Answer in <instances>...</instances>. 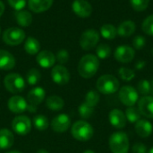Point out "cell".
I'll list each match as a JSON object with an SVG mask.
<instances>
[{
	"label": "cell",
	"mask_w": 153,
	"mask_h": 153,
	"mask_svg": "<svg viewBox=\"0 0 153 153\" xmlns=\"http://www.w3.org/2000/svg\"><path fill=\"white\" fill-rule=\"evenodd\" d=\"M71 126V119L69 115L65 114H61L56 116L51 122V127L56 133H65Z\"/></svg>",
	"instance_id": "obj_12"
},
{
	"label": "cell",
	"mask_w": 153,
	"mask_h": 153,
	"mask_svg": "<svg viewBox=\"0 0 153 153\" xmlns=\"http://www.w3.org/2000/svg\"><path fill=\"white\" fill-rule=\"evenodd\" d=\"M12 128L19 135H26L30 132L31 122L26 115H18L12 121Z\"/></svg>",
	"instance_id": "obj_9"
},
{
	"label": "cell",
	"mask_w": 153,
	"mask_h": 153,
	"mask_svg": "<svg viewBox=\"0 0 153 153\" xmlns=\"http://www.w3.org/2000/svg\"><path fill=\"white\" fill-rule=\"evenodd\" d=\"M138 110L141 115L149 119H153V96H146L140 98L137 102Z\"/></svg>",
	"instance_id": "obj_13"
},
{
	"label": "cell",
	"mask_w": 153,
	"mask_h": 153,
	"mask_svg": "<svg viewBox=\"0 0 153 153\" xmlns=\"http://www.w3.org/2000/svg\"><path fill=\"white\" fill-rule=\"evenodd\" d=\"M144 66H145V62H144L143 60H140V61H138V62L136 63L135 68H136L137 69H143L144 68Z\"/></svg>",
	"instance_id": "obj_42"
},
{
	"label": "cell",
	"mask_w": 153,
	"mask_h": 153,
	"mask_svg": "<svg viewBox=\"0 0 153 153\" xmlns=\"http://www.w3.org/2000/svg\"><path fill=\"white\" fill-rule=\"evenodd\" d=\"M51 78L56 84L64 86L69 82L70 73L65 66L56 65L51 70Z\"/></svg>",
	"instance_id": "obj_11"
},
{
	"label": "cell",
	"mask_w": 153,
	"mask_h": 153,
	"mask_svg": "<svg viewBox=\"0 0 153 153\" xmlns=\"http://www.w3.org/2000/svg\"><path fill=\"white\" fill-rule=\"evenodd\" d=\"M72 8L74 14L82 18L89 17L92 13L91 5L86 0H74Z\"/></svg>",
	"instance_id": "obj_15"
},
{
	"label": "cell",
	"mask_w": 153,
	"mask_h": 153,
	"mask_svg": "<svg viewBox=\"0 0 153 153\" xmlns=\"http://www.w3.org/2000/svg\"><path fill=\"white\" fill-rule=\"evenodd\" d=\"M7 106L12 113L21 114L27 110L28 104L23 97L20 96H13L8 100Z\"/></svg>",
	"instance_id": "obj_16"
},
{
	"label": "cell",
	"mask_w": 153,
	"mask_h": 153,
	"mask_svg": "<svg viewBox=\"0 0 153 153\" xmlns=\"http://www.w3.org/2000/svg\"><path fill=\"white\" fill-rule=\"evenodd\" d=\"M146 43V40L143 36L142 35H137L134 38L133 40V46L134 47V49L136 50H141L145 46Z\"/></svg>",
	"instance_id": "obj_39"
},
{
	"label": "cell",
	"mask_w": 153,
	"mask_h": 153,
	"mask_svg": "<svg viewBox=\"0 0 153 153\" xmlns=\"http://www.w3.org/2000/svg\"><path fill=\"white\" fill-rule=\"evenodd\" d=\"M100 68V60L93 54L84 55L78 63V73L83 78H91L95 76Z\"/></svg>",
	"instance_id": "obj_1"
},
{
	"label": "cell",
	"mask_w": 153,
	"mask_h": 153,
	"mask_svg": "<svg viewBox=\"0 0 153 153\" xmlns=\"http://www.w3.org/2000/svg\"><path fill=\"white\" fill-rule=\"evenodd\" d=\"M4 85L7 91L12 94H18L25 87V81L23 78L18 73H10L4 77Z\"/></svg>",
	"instance_id": "obj_5"
},
{
	"label": "cell",
	"mask_w": 153,
	"mask_h": 153,
	"mask_svg": "<svg viewBox=\"0 0 153 153\" xmlns=\"http://www.w3.org/2000/svg\"><path fill=\"white\" fill-rule=\"evenodd\" d=\"M148 153H153V147L151 149V150H150V151H148Z\"/></svg>",
	"instance_id": "obj_49"
},
{
	"label": "cell",
	"mask_w": 153,
	"mask_h": 153,
	"mask_svg": "<svg viewBox=\"0 0 153 153\" xmlns=\"http://www.w3.org/2000/svg\"><path fill=\"white\" fill-rule=\"evenodd\" d=\"M33 124H34V127L39 132L46 131L49 126V123H48V118L42 115H36L33 118Z\"/></svg>",
	"instance_id": "obj_28"
},
{
	"label": "cell",
	"mask_w": 153,
	"mask_h": 153,
	"mask_svg": "<svg viewBox=\"0 0 153 153\" xmlns=\"http://www.w3.org/2000/svg\"><path fill=\"white\" fill-rule=\"evenodd\" d=\"M0 33H1V28H0Z\"/></svg>",
	"instance_id": "obj_50"
},
{
	"label": "cell",
	"mask_w": 153,
	"mask_h": 153,
	"mask_svg": "<svg viewBox=\"0 0 153 153\" xmlns=\"http://www.w3.org/2000/svg\"><path fill=\"white\" fill-rule=\"evenodd\" d=\"M45 95L46 92L42 87H37L32 88L27 95V100L29 102V105L37 106L38 105L41 104L45 98Z\"/></svg>",
	"instance_id": "obj_19"
},
{
	"label": "cell",
	"mask_w": 153,
	"mask_h": 153,
	"mask_svg": "<svg viewBox=\"0 0 153 153\" xmlns=\"http://www.w3.org/2000/svg\"><path fill=\"white\" fill-rule=\"evenodd\" d=\"M132 7L137 11V12H142L144 11L150 3V0H130Z\"/></svg>",
	"instance_id": "obj_37"
},
{
	"label": "cell",
	"mask_w": 153,
	"mask_h": 153,
	"mask_svg": "<svg viewBox=\"0 0 153 153\" xmlns=\"http://www.w3.org/2000/svg\"><path fill=\"white\" fill-rule=\"evenodd\" d=\"M46 105H47V107L52 111H60L63 109L65 106V101L63 100L62 97L53 95L47 98Z\"/></svg>",
	"instance_id": "obj_25"
},
{
	"label": "cell",
	"mask_w": 153,
	"mask_h": 153,
	"mask_svg": "<svg viewBox=\"0 0 153 153\" xmlns=\"http://www.w3.org/2000/svg\"><path fill=\"white\" fill-rule=\"evenodd\" d=\"M99 41V32L94 29H89L82 33L80 37V46L84 50H90L97 46Z\"/></svg>",
	"instance_id": "obj_8"
},
{
	"label": "cell",
	"mask_w": 153,
	"mask_h": 153,
	"mask_svg": "<svg viewBox=\"0 0 153 153\" xmlns=\"http://www.w3.org/2000/svg\"><path fill=\"white\" fill-rule=\"evenodd\" d=\"M108 145L112 153H128L130 148L128 136L123 132L112 133L108 140Z\"/></svg>",
	"instance_id": "obj_3"
},
{
	"label": "cell",
	"mask_w": 153,
	"mask_h": 153,
	"mask_svg": "<svg viewBox=\"0 0 153 153\" xmlns=\"http://www.w3.org/2000/svg\"><path fill=\"white\" fill-rule=\"evenodd\" d=\"M126 120H128L132 124H136L140 119H141V114L138 110V108L134 106L128 107L126 110Z\"/></svg>",
	"instance_id": "obj_29"
},
{
	"label": "cell",
	"mask_w": 153,
	"mask_h": 153,
	"mask_svg": "<svg viewBox=\"0 0 153 153\" xmlns=\"http://www.w3.org/2000/svg\"><path fill=\"white\" fill-rule=\"evenodd\" d=\"M6 153H21L20 151H9V152H6Z\"/></svg>",
	"instance_id": "obj_48"
},
{
	"label": "cell",
	"mask_w": 153,
	"mask_h": 153,
	"mask_svg": "<svg viewBox=\"0 0 153 153\" xmlns=\"http://www.w3.org/2000/svg\"><path fill=\"white\" fill-rule=\"evenodd\" d=\"M25 39V32L18 27H11L6 29L3 33V41L10 46L21 44Z\"/></svg>",
	"instance_id": "obj_7"
},
{
	"label": "cell",
	"mask_w": 153,
	"mask_h": 153,
	"mask_svg": "<svg viewBox=\"0 0 153 153\" xmlns=\"http://www.w3.org/2000/svg\"><path fill=\"white\" fill-rule=\"evenodd\" d=\"M71 133L75 140L80 142H87L92 138L94 130L89 123L83 120H80L73 124Z\"/></svg>",
	"instance_id": "obj_4"
},
{
	"label": "cell",
	"mask_w": 153,
	"mask_h": 153,
	"mask_svg": "<svg viewBox=\"0 0 153 153\" xmlns=\"http://www.w3.org/2000/svg\"><path fill=\"white\" fill-rule=\"evenodd\" d=\"M36 153H48V151H46V150H44V149H40V150H39Z\"/></svg>",
	"instance_id": "obj_45"
},
{
	"label": "cell",
	"mask_w": 153,
	"mask_h": 153,
	"mask_svg": "<svg viewBox=\"0 0 153 153\" xmlns=\"http://www.w3.org/2000/svg\"><path fill=\"white\" fill-rule=\"evenodd\" d=\"M87 105H89L91 107H95L99 102H100V94L95 90L89 91L85 96V101Z\"/></svg>",
	"instance_id": "obj_32"
},
{
	"label": "cell",
	"mask_w": 153,
	"mask_h": 153,
	"mask_svg": "<svg viewBox=\"0 0 153 153\" xmlns=\"http://www.w3.org/2000/svg\"><path fill=\"white\" fill-rule=\"evenodd\" d=\"M28 5L32 12L39 14L48 10L53 5V0H29Z\"/></svg>",
	"instance_id": "obj_20"
},
{
	"label": "cell",
	"mask_w": 153,
	"mask_h": 153,
	"mask_svg": "<svg viewBox=\"0 0 153 153\" xmlns=\"http://www.w3.org/2000/svg\"><path fill=\"white\" fill-rule=\"evenodd\" d=\"M24 50L28 54L35 55V54L39 53V51L40 50V43L39 42V41L37 39H35L33 37H29L25 41Z\"/></svg>",
	"instance_id": "obj_26"
},
{
	"label": "cell",
	"mask_w": 153,
	"mask_h": 153,
	"mask_svg": "<svg viewBox=\"0 0 153 153\" xmlns=\"http://www.w3.org/2000/svg\"><path fill=\"white\" fill-rule=\"evenodd\" d=\"M118 97L120 102L128 107L134 106L139 100L138 91L132 86H124L119 88Z\"/></svg>",
	"instance_id": "obj_6"
},
{
	"label": "cell",
	"mask_w": 153,
	"mask_h": 153,
	"mask_svg": "<svg viewBox=\"0 0 153 153\" xmlns=\"http://www.w3.org/2000/svg\"><path fill=\"white\" fill-rule=\"evenodd\" d=\"M108 120L110 124L116 129H123L126 125V117L124 112L120 109H112L108 114Z\"/></svg>",
	"instance_id": "obj_14"
},
{
	"label": "cell",
	"mask_w": 153,
	"mask_h": 153,
	"mask_svg": "<svg viewBox=\"0 0 153 153\" xmlns=\"http://www.w3.org/2000/svg\"><path fill=\"white\" fill-rule=\"evenodd\" d=\"M137 91L143 96L151 94V82L147 79H142L137 84Z\"/></svg>",
	"instance_id": "obj_35"
},
{
	"label": "cell",
	"mask_w": 153,
	"mask_h": 153,
	"mask_svg": "<svg viewBox=\"0 0 153 153\" xmlns=\"http://www.w3.org/2000/svg\"><path fill=\"white\" fill-rule=\"evenodd\" d=\"M15 19L17 23L22 27H28L32 23V15L30 12L20 10L15 13Z\"/></svg>",
	"instance_id": "obj_24"
},
{
	"label": "cell",
	"mask_w": 153,
	"mask_h": 153,
	"mask_svg": "<svg viewBox=\"0 0 153 153\" xmlns=\"http://www.w3.org/2000/svg\"><path fill=\"white\" fill-rule=\"evenodd\" d=\"M7 1L10 6L17 11L22 10L26 5V0H7Z\"/></svg>",
	"instance_id": "obj_40"
},
{
	"label": "cell",
	"mask_w": 153,
	"mask_h": 153,
	"mask_svg": "<svg viewBox=\"0 0 153 153\" xmlns=\"http://www.w3.org/2000/svg\"><path fill=\"white\" fill-rule=\"evenodd\" d=\"M36 60L41 68L49 69L54 66L56 60L53 52L49 50H42L38 53Z\"/></svg>",
	"instance_id": "obj_17"
},
{
	"label": "cell",
	"mask_w": 153,
	"mask_h": 153,
	"mask_svg": "<svg viewBox=\"0 0 153 153\" xmlns=\"http://www.w3.org/2000/svg\"><path fill=\"white\" fill-rule=\"evenodd\" d=\"M120 83L118 79L110 74L102 75L99 78L96 83V87L98 91L103 95H111L118 91Z\"/></svg>",
	"instance_id": "obj_2"
},
{
	"label": "cell",
	"mask_w": 153,
	"mask_h": 153,
	"mask_svg": "<svg viewBox=\"0 0 153 153\" xmlns=\"http://www.w3.org/2000/svg\"><path fill=\"white\" fill-rule=\"evenodd\" d=\"M78 112L82 119H89L90 117H91V115L94 113V107H91L89 105H87L85 102H83L82 104L80 105L78 108Z\"/></svg>",
	"instance_id": "obj_33"
},
{
	"label": "cell",
	"mask_w": 153,
	"mask_h": 153,
	"mask_svg": "<svg viewBox=\"0 0 153 153\" xmlns=\"http://www.w3.org/2000/svg\"><path fill=\"white\" fill-rule=\"evenodd\" d=\"M40 78H41L40 72L37 69H30L26 74L27 83L30 86H34L37 83H39Z\"/></svg>",
	"instance_id": "obj_30"
},
{
	"label": "cell",
	"mask_w": 153,
	"mask_h": 153,
	"mask_svg": "<svg viewBox=\"0 0 153 153\" xmlns=\"http://www.w3.org/2000/svg\"><path fill=\"white\" fill-rule=\"evenodd\" d=\"M151 95H152V96H153V79L151 82Z\"/></svg>",
	"instance_id": "obj_46"
},
{
	"label": "cell",
	"mask_w": 153,
	"mask_h": 153,
	"mask_svg": "<svg viewBox=\"0 0 153 153\" xmlns=\"http://www.w3.org/2000/svg\"><path fill=\"white\" fill-rule=\"evenodd\" d=\"M83 153H95L93 151H91V150H86Z\"/></svg>",
	"instance_id": "obj_47"
},
{
	"label": "cell",
	"mask_w": 153,
	"mask_h": 153,
	"mask_svg": "<svg viewBox=\"0 0 153 153\" xmlns=\"http://www.w3.org/2000/svg\"><path fill=\"white\" fill-rule=\"evenodd\" d=\"M96 54H97L98 59L106 60L111 54V48L109 45H108L106 43H101V44L98 45V47L96 49Z\"/></svg>",
	"instance_id": "obj_31"
},
{
	"label": "cell",
	"mask_w": 153,
	"mask_h": 153,
	"mask_svg": "<svg viewBox=\"0 0 153 153\" xmlns=\"http://www.w3.org/2000/svg\"><path fill=\"white\" fill-rule=\"evenodd\" d=\"M56 60H57V61L62 65V64H65L69 60V53L66 50H60L57 51L56 53Z\"/></svg>",
	"instance_id": "obj_38"
},
{
	"label": "cell",
	"mask_w": 153,
	"mask_h": 153,
	"mask_svg": "<svg viewBox=\"0 0 153 153\" xmlns=\"http://www.w3.org/2000/svg\"><path fill=\"white\" fill-rule=\"evenodd\" d=\"M15 66L14 57L7 50H0V69L10 70Z\"/></svg>",
	"instance_id": "obj_21"
},
{
	"label": "cell",
	"mask_w": 153,
	"mask_h": 153,
	"mask_svg": "<svg viewBox=\"0 0 153 153\" xmlns=\"http://www.w3.org/2000/svg\"><path fill=\"white\" fill-rule=\"evenodd\" d=\"M14 142V137L11 131L8 129L0 130V149L7 150L10 149Z\"/></svg>",
	"instance_id": "obj_22"
},
{
	"label": "cell",
	"mask_w": 153,
	"mask_h": 153,
	"mask_svg": "<svg viewBox=\"0 0 153 153\" xmlns=\"http://www.w3.org/2000/svg\"><path fill=\"white\" fill-rule=\"evenodd\" d=\"M142 28L143 32H145L148 35L153 36V14L149 15L147 18H145V20L143 23Z\"/></svg>",
	"instance_id": "obj_36"
},
{
	"label": "cell",
	"mask_w": 153,
	"mask_h": 153,
	"mask_svg": "<svg viewBox=\"0 0 153 153\" xmlns=\"http://www.w3.org/2000/svg\"><path fill=\"white\" fill-rule=\"evenodd\" d=\"M100 34L102 35L103 38L107 40H113L117 35V28L113 24L107 23L101 26Z\"/></svg>",
	"instance_id": "obj_27"
},
{
	"label": "cell",
	"mask_w": 153,
	"mask_h": 153,
	"mask_svg": "<svg viewBox=\"0 0 153 153\" xmlns=\"http://www.w3.org/2000/svg\"><path fill=\"white\" fill-rule=\"evenodd\" d=\"M118 74L119 77L122 80L124 81H131L135 78V73L133 69H129V68H126V67H121L118 69Z\"/></svg>",
	"instance_id": "obj_34"
},
{
	"label": "cell",
	"mask_w": 153,
	"mask_h": 153,
	"mask_svg": "<svg viewBox=\"0 0 153 153\" xmlns=\"http://www.w3.org/2000/svg\"><path fill=\"white\" fill-rule=\"evenodd\" d=\"M136 29V25L133 21H125L117 29V34L121 37H129L131 36Z\"/></svg>",
	"instance_id": "obj_23"
},
{
	"label": "cell",
	"mask_w": 153,
	"mask_h": 153,
	"mask_svg": "<svg viewBox=\"0 0 153 153\" xmlns=\"http://www.w3.org/2000/svg\"><path fill=\"white\" fill-rule=\"evenodd\" d=\"M4 5L2 1H0V17L4 14Z\"/></svg>",
	"instance_id": "obj_44"
},
{
	"label": "cell",
	"mask_w": 153,
	"mask_h": 153,
	"mask_svg": "<svg viewBox=\"0 0 153 153\" xmlns=\"http://www.w3.org/2000/svg\"><path fill=\"white\" fill-rule=\"evenodd\" d=\"M135 132L141 138H148L152 135L153 131V126L151 122L145 119H140L135 124Z\"/></svg>",
	"instance_id": "obj_18"
},
{
	"label": "cell",
	"mask_w": 153,
	"mask_h": 153,
	"mask_svg": "<svg viewBox=\"0 0 153 153\" xmlns=\"http://www.w3.org/2000/svg\"><path fill=\"white\" fill-rule=\"evenodd\" d=\"M132 151L133 153H147V148L143 143L137 142L133 146Z\"/></svg>",
	"instance_id": "obj_41"
},
{
	"label": "cell",
	"mask_w": 153,
	"mask_h": 153,
	"mask_svg": "<svg viewBox=\"0 0 153 153\" xmlns=\"http://www.w3.org/2000/svg\"><path fill=\"white\" fill-rule=\"evenodd\" d=\"M135 56L134 50L128 45H121L118 46L114 53V57L116 60L121 63H129L131 62Z\"/></svg>",
	"instance_id": "obj_10"
},
{
	"label": "cell",
	"mask_w": 153,
	"mask_h": 153,
	"mask_svg": "<svg viewBox=\"0 0 153 153\" xmlns=\"http://www.w3.org/2000/svg\"><path fill=\"white\" fill-rule=\"evenodd\" d=\"M27 109H28L30 112H31V113H34V112H36V110H37L36 106H31V105H29V106H28V107H27Z\"/></svg>",
	"instance_id": "obj_43"
}]
</instances>
